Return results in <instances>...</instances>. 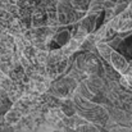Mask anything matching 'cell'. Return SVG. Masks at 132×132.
<instances>
[{
  "label": "cell",
  "mask_w": 132,
  "mask_h": 132,
  "mask_svg": "<svg viewBox=\"0 0 132 132\" xmlns=\"http://www.w3.org/2000/svg\"><path fill=\"white\" fill-rule=\"evenodd\" d=\"M109 63L113 65V68H114L118 73L123 75L125 71H126V68H127V63H128V62H127V59L123 56V54H121L119 51H117V50L113 49V51H112V54H110Z\"/></svg>",
  "instance_id": "1"
},
{
  "label": "cell",
  "mask_w": 132,
  "mask_h": 132,
  "mask_svg": "<svg viewBox=\"0 0 132 132\" xmlns=\"http://www.w3.org/2000/svg\"><path fill=\"white\" fill-rule=\"evenodd\" d=\"M100 13H97V12H86V14L81 18V26L87 31L88 34L95 31L96 22H97V18H99Z\"/></svg>",
  "instance_id": "2"
},
{
  "label": "cell",
  "mask_w": 132,
  "mask_h": 132,
  "mask_svg": "<svg viewBox=\"0 0 132 132\" xmlns=\"http://www.w3.org/2000/svg\"><path fill=\"white\" fill-rule=\"evenodd\" d=\"M71 37H72V34L67 30H63V31H58V34H54L51 40L58 46H63L71 40Z\"/></svg>",
  "instance_id": "3"
},
{
  "label": "cell",
  "mask_w": 132,
  "mask_h": 132,
  "mask_svg": "<svg viewBox=\"0 0 132 132\" xmlns=\"http://www.w3.org/2000/svg\"><path fill=\"white\" fill-rule=\"evenodd\" d=\"M96 50L99 51V54H100V56L104 59V60H106V62H109V59H110V54H112V51H113V47H110L109 44H106V43H96Z\"/></svg>",
  "instance_id": "4"
},
{
  "label": "cell",
  "mask_w": 132,
  "mask_h": 132,
  "mask_svg": "<svg viewBox=\"0 0 132 132\" xmlns=\"http://www.w3.org/2000/svg\"><path fill=\"white\" fill-rule=\"evenodd\" d=\"M64 58L63 55V51L62 49L59 47H55V49H51L49 53H47V60H46V64H56L59 60H62Z\"/></svg>",
  "instance_id": "5"
},
{
  "label": "cell",
  "mask_w": 132,
  "mask_h": 132,
  "mask_svg": "<svg viewBox=\"0 0 132 132\" xmlns=\"http://www.w3.org/2000/svg\"><path fill=\"white\" fill-rule=\"evenodd\" d=\"M19 119H22V113L18 112L17 109L12 108L5 113V122L8 125H15L17 122H19Z\"/></svg>",
  "instance_id": "6"
},
{
  "label": "cell",
  "mask_w": 132,
  "mask_h": 132,
  "mask_svg": "<svg viewBox=\"0 0 132 132\" xmlns=\"http://www.w3.org/2000/svg\"><path fill=\"white\" fill-rule=\"evenodd\" d=\"M77 94L80 95V96H82L84 99H87V100H90V99H92L94 97V92L88 88V86L85 84V81H82L81 84H80V86H77Z\"/></svg>",
  "instance_id": "7"
},
{
  "label": "cell",
  "mask_w": 132,
  "mask_h": 132,
  "mask_svg": "<svg viewBox=\"0 0 132 132\" xmlns=\"http://www.w3.org/2000/svg\"><path fill=\"white\" fill-rule=\"evenodd\" d=\"M47 60V50L46 49H39L36 50V55H35V62L37 64H46Z\"/></svg>",
  "instance_id": "8"
},
{
  "label": "cell",
  "mask_w": 132,
  "mask_h": 132,
  "mask_svg": "<svg viewBox=\"0 0 132 132\" xmlns=\"http://www.w3.org/2000/svg\"><path fill=\"white\" fill-rule=\"evenodd\" d=\"M69 1H71V4L73 5L75 9H78V10H86V12H87L90 0H69Z\"/></svg>",
  "instance_id": "9"
},
{
  "label": "cell",
  "mask_w": 132,
  "mask_h": 132,
  "mask_svg": "<svg viewBox=\"0 0 132 132\" xmlns=\"http://www.w3.org/2000/svg\"><path fill=\"white\" fill-rule=\"evenodd\" d=\"M87 35H88V32L82 27V26H81V24H80V27H78V28L76 30V32L72 35V37L76 39V40H78V41H82L84 39H86Z\"/></svg>",
  "instance_id": "10"
},
{
  "label": "cell",
  "mask_w": 132,
  "mask_h": 132,
  "mask_svg": "<svg viewBox=\"0 0 132 132\" xmlns=\"http://www.w3.org/2000/svg\"><path fill=\"white\" fill-rule=\"evenodd\" d=\"M109 132H132V128H130V127H125V126L114 125L113 127H109Z\"/></svg>",
  "instance_id": "11"
},
{
  "label": "cell",
  "mask_w": 132,
  "mask_h": 132,
  "mask_svg": "<svg viewBox=\"0 0 132 132\" xmlns=\"http://www.w3.org/2000/svg\"><path fill=\"white\" fill-rule=\"evenodd\" d=\"M104 12H105V18H104V23H108L113 17H114V10H113V8H106V9H104Z\"/></svg>",
  "instance_id": "12"
},
{
  "label": "cell",
  "mask_w": 132,
  "mask_h": 132,
  "mask_svg": "<svg viewBox=\"0 0 132 132\" xmlns=\"http://www.w3.org/2000/svg\"><path fill=\"white\" fill-rule=\"evenodd\" d=\"M130 8H131V10H132V0L130 1Z\"/></svg>",
  "instance_id": "13"
}]
</instances>
